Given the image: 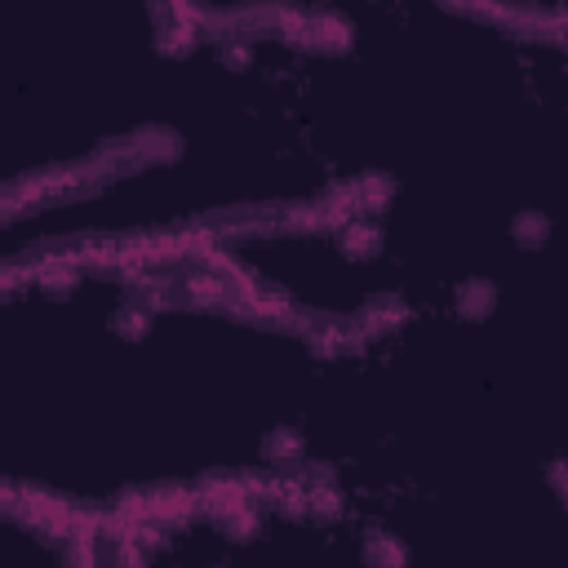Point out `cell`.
Returning a JSON list of instances; mask_svg holds the SVG:
<instances>
[{
    "mask_svg": "<svg viewBox=\"0 0 568 568\" xmlns=\"http://www.w3.org/2000/svg\"><path fill=\"white\" fill-rule=\"evenodd\" d=\"M4 506L111 532L311 466L333 337L213 248L4 262Z\"/></svg>",
    "mask_w": 568,
    "mask_h": 568,
    "instance_id": "cell-1",
    "label": "cell"
}]
</instances>
